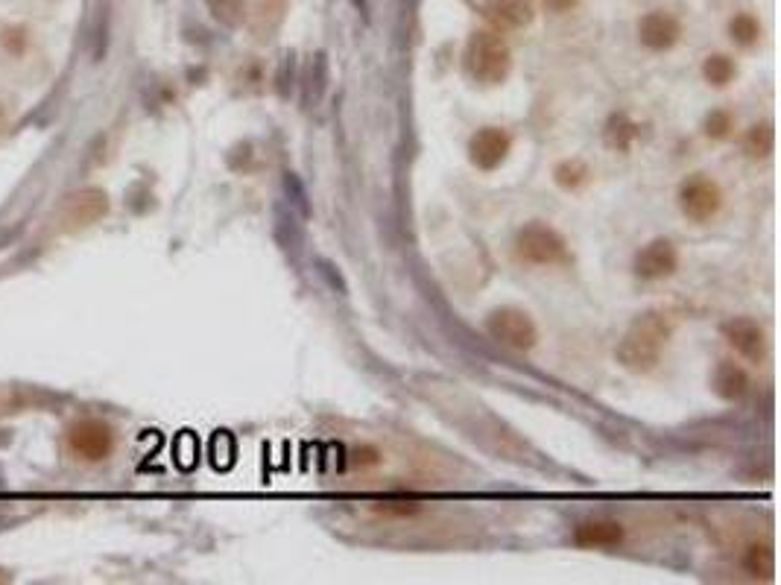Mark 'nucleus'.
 <instances>
[{"mask_svg": "<svg viewBox=\"0 0 781 585\" xmlns=\"http://www.w3.org/2000/svg\"><path fill=\"white\" fill-rule=\"evenodd\" d=\"M670 319L659 311H647L641 313L629 328H626L624 340L618 343L615 349V357L618 363L624 366L626 372L632 375H647L659 366L662 360V351L670 340Z\"/></svg>", "mask_w": 781, "mask_h": 585, "instance_id": "1", "label": "nucleus"}, {"mask_svg": "<svg viewBox=\"0 0 781 585\" xmlns=\"http://www.w3.org/2000/svg\"><path fill=\"white\" fill-rule=\"evenodd\" d=\"M466 74L480 85H501L512 71V53L509 44L498 33L480 30L474 33L463 53Z\"/></svg>", "mask_w": 781, "mask_h": 585, "instance_id": "2", "label": "nucleus"}, {"mask_svg": "<svg viewBox=\"0 0 781 585\" xmlns=\"http://www.w3.org/2000/svg\"><path fill=\"white\" fill-rule=\"evenodd\" d=\"M515 258L530 267H556L571 261L565 237L547 223H530L515 234Z\"/></svg>", "mask_w": 781, "mask_h": 585, "instance_id": "3", "label": "nucleus"}, {"mask_svg": "<svg viewBox=\"0 0 781 585\" xmlns=\"http://www.w3.org/2000/svg\"><path fill=\"white\" fill-rule=\"evenodd\" d=\"M723 208V188L711 179V176H691L682 182L679 188V211L691 220V223H708L720 214Z\"/></svg>", "mask_w": 781, "mask_h": 585, "instance_id": "4", "label": "nucleus"}, {"mask_svg": "<svg viewBox=\"0 0 781 585\" xmlns=\"http://www.w3.org/2000/svg\"><path fill=\"white\" fill-rule=\"evenodd\" d=\"M486 328L498 343H504L509 349L530 351L539 343V328H536L533 316L527 311H518V308L492 311L486 319Z\"/></svg>", "mask_w": 781, "mask_h": 585, "instance_id": "5", "label": "nucleus"}, {"mask_svg": "<svg viewBox=\"0 0 781 585\" xmlns=\"http://www.w3.org/2000/svg\"><path fill=\"white\" fill-rule=\"evenodd\" d=\"M68 445L79 460L100 463L115 451V430L100 419H79L77 425L68 430Z\"/></svg>", "mask_w": 781, "mask_h": 585, "instance_id": "6", "label": "nucleus"}, {"mask_svg": "<svg viewBox=\"0 0 781 585\" xmlns=\"http://www.w3.org/2000/svg\"><path fill=\"white\" fill-rule=\"evenodd\" d=\"M512 153V135L501 126H483L471 135L469 161L477 170H498Z\"/></svg>", "mask_w": 781, "mask_h": 585, "instance_id": "7", "label": "nucleus"}, {"mask_svg": "<svg viewBox=\"0 0 781 585\" xmlns=\"http://www.w3.org/2000/svg\"><path fill=\"white\" fill-rule=\"evenodd\" d=\"M723 340L746 357L749 363H761L767 354V334L761 328V322H755L752 316H732L720 325Z\"/></svg>", "mask_w": 781, "mask_h": 585, "instance_id": "8", "label": "nucleus"}, {"mask_svg": "<svg viewBox=\"0 0 781 585\" xmlns=\"http://www.w3.org/2000/svg\"><path fill=\"white\" fill-rule=\"evenodd\" d=\"M109 214V196L100 188H82L71 194L62 205V223L65 229H85L100 223Z\"/></svg>", "mask_w": 781, "mask_h": 585, "instance_id": "9", "label": "nucleus"}, {"mask_svg": "<svg viewBox=\"0 0 781 585\" xmlns=\"http://www.w3.org/2000/svg\"><path fill=\"white\" fill-rule=\"evenodd\" d=\"M632 270H635L638 278H644V281H662V278H670V275L679 270V252H676V246H673L670 240L656 237V240H650L647 246L638 249Z\"/></svg>", "mask_w": 781, "mask_h": 585, "instance_id": "10", "label": "nucleus"}, {"mask_svg": "<svg viewBox=\"0 0 781 585\" xmlns=\"http://www.w3.org/2000/svg\"><path fill=\"white\" fill-rule=\"evenodd\" d=\"M679 36H682V24L670 12H647L638 21V39L647 50L664 53L679 41Z\"/></svg>", "mask_w": 781, "mask_h": 585, "instance_id": "11", "label": "nucleus"}, {"mask_svg": "<svg viewBox=\"0 0 781 585\" xmlns=\"http://www.w3.org/2000/svg\"><path fill=\"white\" fill-rule=\"evenodd\" d=\"M483 15L498 30H521L533 21V3L530 0H486Z\"/></svg>", "mask_w": 781, "mask_h": 585, "instance_id": "12", "label": "nucleus"}, {"mask_svg": "<svg viewBox=\"0 0 781 585\" xmlns=\"http://www.w3.org/2000/svg\"><path fill=\"white\" fill-rule=\"evenodd\" d=\"M711 387L723 401H741V398H746L749 387H752V378H749V372L743 369L741 363L720 360L714 375H711Z\"/></svg>", "mask_w": 781, "mask_h": 585, "instance_id": "13", "label": "nucleus"}, {"mask_svg": "<svg viewBox=\"0 0 781 585\" xmlns=\"http://www.w3.org/2000/svg\"><path fill=\"white\" fill-rule=\"evenodd\" d=\"M624 536L621 521H583L574 530V542L580 547H618Z\"/></svg>", "mask_w": 781, "mask_h": 585, "instance_id": "14", "label": "nucleus"}, {"mask_svg": "<svg viewBox=\"0 0 781 585\" xmlns=\"http://www.w3.org/2000/svg\"><path fill=\"white\" fill-rule=\"evenodd\" d=\"M588 179H591V167L583 158H565L553 167V182L562 191H580L583 185H588Z\"/></svg>", "mask_w": 781, "mask_h": 585, "instance_id": "15", "label": "nucleus"}, {"mask_svg": "<svg viewBox=\"0 0 781 585\" xmlns=\"http://www.w3.org/2000/svg\"><path fill=\"white\" fill-rule=\"evenodd\" d=\"M743 568L752 574V577H761V580H773V571H776V553L770 545H749L743 550Z\"/></svg>", "mask_w": 781, "mask_h": 585, "instance_id": "16", "label": "nucleus"}, {"mask_svg": "<svg viewBox=\"0 0 781 585\" xmlns=\"http://www.w3.org/2000/svg\"><path fill=\"white\" fill-rule=\"evenodd\" d=\"M776 147V132L773 123H755L752 129H746L743 135V150L752 158H767Z\"/></svg>", "mask_w": 781, "mask_h": 585, "instance_id": "17", "label": "nucleus"}, {"mask_svg": "<svg viewBox=\"0 0 781 585\" xmlns=\"http://www.w3.org/2000/svg\"><path fill=\"white\" fill-rule=\"evenodd\" d=\"M703 77L708 85H714V88H726L732 79L738 77V65L729 59V56H723V53H714V56H708L703 62Z\"/></svg>", "mask_w": 781, "mask_h": 585, "instance_id": "18", "label": "nucleus"}, {"mask_svg": "<svg viewBox=\"0 0 781 585\" xmlns=\"http://www.w3.org/2000/svg\"><path fill=\"white\" fill-rule=\"evenodd\" d=\"M638 138V123H632L626 115H615L606 126V144L612 150H629Z\"/></svg>", "mask_w": 781, "mask_h": 585, "instance_id": "19", "label": "nucleus"}, {"mask_svg": "<svg viewBox=\"0 0 781 585\" xmlns=\"http://www.w3.org/2000/svg\"><path fill=\"white\" fill-rule=\"evenodd\" d=\"M729 36L735 44H741V47H752L758 36H761V24H758V18L755 15H749V12H741V15H735L732 21H729Z\"/></svg>", "mask_w": 781, "mask_h": 585, "instance_id": "20", "label": "nucleus"}, {"mask_svg": "<svg viewBox=\"0 0 781 585\" xmlns=\"http://www.w3.org/2000/svg\"><path fill=\"white\" fill-rule=\"evenodd\" d=\"M703 129L711 141H723V138H729L732 129H735V115L726 112V109H714L711 115L705 117Z\"/></svg>", "mask_w": 781, "mask_h": 585, "instance_id": "21", "label": "nucleus"}, {"mask_svg": "<svg viewBox=\"0 0 781 585\" xmlns=\"http://www.w3.org/2000/svg\"><path fill=\"white\" fill-rule=\"evenodd\" d=\"M3 47H6L9 53H24V47H27V33H24V30H6V36H3Z\"/></svg>", "mask_w": 781, "mask_h": 585, "instance_id": "22", "label": "nucleus"}, {"mask_svg": "<svg viewBox=\"0 0 781 585\" xmlns=\"http://www.w3.org/2000/svg\"><path fill=\"white\" fill-rule=\"evenodd\" d=\"M580 0H545L547 9H553V12H568V9H574Z\"/></svg>", "mask_w": 781, "mask_h": 585, "instance_id": "23", "label": "nucleus"}]
</instances>
